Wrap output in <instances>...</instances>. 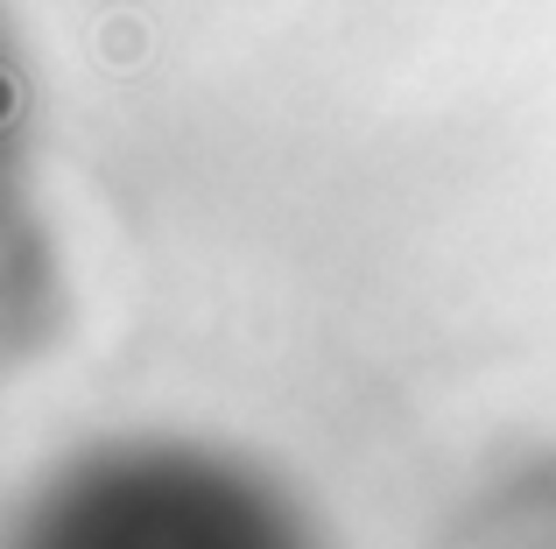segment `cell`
<instances>
[{"label": "cell", "instance_id": "obj_2", "mask_svg": "<svg viewBox=\"0 0 556 549\" xmlns=\"http://www.w3.org/2000/svg\"><path fill=\"white\" fill-rule=\"evenodd\" d=\"M14 113H22V78H14V56L0 50V183H8V135H14Z\"/></svg>", "mask_w": 556, "mask_h": 549}, {"label": "cell", "instance_id": "obj_1", "mask_svg": "<svg viewBox=\"0 0 556 549\" xmlns=\"http://www.w3.org/2000/svg\"><path fill=\"white\" fill-rule=\"evenodd\" d=\"M0 549H325L282 480L198 437H106L56 458Z\"/></svg>", "mask_w": 556, "mask_h": 549}]
</instances>
